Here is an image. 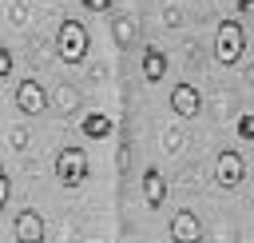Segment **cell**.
<instances>
[{"instance_id": "1", "label": "cell", "mask_w": 254, "mask_h": 243, "mask_svg": "<svg viewBox=\"0 0 254 243\" xmlns=\"http://www.w3.org/2000/svg\"><path fill=\"white\" fill-rule=\"evenodd\" d=\"M87 52H91V36H87L83 20L67 16V20L60 24V32H56V56H60L64 64H83Z\"/></svg>"}, {"instance_id": "2", "label": "cell", "mask_w": 254, "mask_h": 243, "mask_svg": "<svg viewBox=\"0 0 254 243\" xmlns=\"http://www.w3.org/2000/svg\"><path fill=\"white\" fill-rule=\"evenodd\" d=\"M242 56H246V28H242V20H222L218 32H214V60L222 68H234Z\"/></svg>"}, {"instance_id": "3", "label": "cell", "mask_w": 254, "mask_h": 243, "mask_svg": "<svg viewBox=\"0 0 254 243\" xmlns=\"http://www.w3.org/2000/svg\"><path fill=\"white\" fill-rule=\"evenodd\" d=\"M87 179H91V159H87V151H83V147H64V151L56 155V183L67 187V191H75V187H83Z\"/></svg>"}, {"instance_id": "4", "label": "cell", "mask_w": 254, "mask_h": 243, "mask_svg": "<svg viewBox=\"0 0 254 243\" xmlns=\"http://www.w3.org/2000/svg\"><path fill=\"white\" fill-rule=\"evenodd\" d=\"M12 104H16V112H20V116H44L52 100H48V92H44V84H40V80L24 76V80L16 84V92H12Z\"/></svg>"}, {"instance_id": "5", "label": "cell", "mask_w": 254, "mask_h": 243, "mask_svg": "<svg viewBox=\"0 0 254 243\" xmlns=\"http://www.w3.org/2000/svg\"><path fill=\"white\" fill-rule=\"evenodd\" d=\"M12 239L16 243H44L48 239V223L36 207H20L12 215Z\"/></svg>"}, {"instance_id": "6", "label": "cell", "mask_w": 254, "mask_h": 243, "mask_svg": "<svg viewBox=\"0 0 254 243\" xmlns=\"http://www.w3.org/2000/svg\"><path fill=\"white\" fill-rule=\"evenodd\" d=\"M242 179H246V159L238 155V151H218V159H214V183L222 187V191H234V187H242Z\"/></svg>"}, {"instance_id": "7", "label": "cell", "mask_w": 254, "mask_h": 243, "mask_svg": "<svg viewBox=\"0 0 254 243\" xmlns=\"http://www.w3.org/2000/svg\"><path fill=\"white\" fill-rule=\"evenodd\" d=\"M167 235H171V243H202L206 227H202V219H198L190 207H183V211H175V215H171Z\"/></svg>"}, {"instance_id": "8", "label": "cell", "mask_w": 254, "mask_h": 243, "mask_svg": "<svg viewBox=\"0 0 254 243\" xmlns=\"http://www.w3.org/2000/svg\"><path fill=\"white\" fill-rule=\"evenodd\" d=\"M167 104H171V112H175L179 120H194V116H202V92H198L194 84H175L171 96H167Z\"/></svg>"}, {"instance_id": "9", "label": "cell", "mask_w": 254, "mask_h": 243, "mask_svg": "<svg viewBox=\"0 0 254 243\" xmlns=\"http://www.w3.org/2000/svg\"><path fill=\"white\" fill-rule=\"evenodd\" d=\"M139 72H143V80L155 88V84H163L167 80V52L159 48V44H143L139 48Z\"/></svg>"}, {"instance_id": "10", "label": "cell", "mask_w": 254, "mask_h": 243, "mask_svg": "<svg viewBox=\"0 0 254 243\" xmlns=\"http://www.w3.org/2000/svg\"><path fill=\"white\" fill-rule=\"evenodd\" d=\"M139 191H143L147 211H159V207L167 203V179H163V171H159V167H143V175H139Z\"/></svg>"}, {"instance_id": "11", "label": "cell", "mask_w": 254, "mask_h": 243, "mask_svg": "<svg viewBox=\"0 0 254 243\" xmlns=\"http://www.w3.org/2000/svg\"><path fill=\"white\" fill-rule=\"evenodd\" d=\"M111 40H115V48H135L139 44V20L135 16H127V12H119V16H111Z\"/></svg>"}, {"instance_id": "12", "label": "cell", "mask_w": 254, "mask_h": 243, "mask_svg": "<svg viewBox=\"0 0 254 243\" xmlns=\"http://www.w3.org/2000/svg\"><path fill=\"white\" fill-rule=\"evenodd\" d=\"M115 131V120L107 116V112H87L83 120H79V135L83 139H107Z\"/></svg>"}, {"instance_id": "13", "label": "cell", "mask_w": 254, "mask_h": 243, "mask_svg": "<svg viewBox=\"0 0 254 243\" xmlns=\"http://www.w3.org/2000/svg\"><path fill=\"white\" fill-rule=\"evenodd\" d=\"M183 147H187V131H183L179 123H167V127H163V151H167V155H179Z\"/></svg>"}, {"instance_id": "14", "label": "cell", "mask_w": 254, "mask_h": 243, "mask_svg": "<svg viewBox=\"0 0 254 243\" xmlns=\"http://www.w3.org/2000/svg\"><path fill=\"white\" fill-rule=\"evenodd\" d=\"M8 143H12V151H28V147H32L28 123H12V127H8Z\"/></svg>"}, {"instance_id": "15", "label": "cell", "mask_w": 254, "mask_h": 243, "mask_svg": "<svg viewBox=\"0 0 254 243\" xmlns=\"http://www.w3.org/2000/svg\"><path fill=\"white\" fill-rule=\"evenodd\" d=\"M28 20H32V8H28L24 0H12V4H8V24H12V28H28Z\"/></svg>"}, {"instance_id": "16", "label": "cell", "mask_w": 254, "mask_h": 243, "mask_svg": "<svg viewBox=\"0 0 254 243\" xmlns=\"http://www.w3.org/2000/svg\"><path fill=\"white\" fill-rule=\"evenodd\" d=\"M187 24V12L179 8V4H163V28H171V32H179Z\"/></svg>"}, {"instance_id": "17", "label": "cell", "mask_w": 254, "mask_h": 243, "mask_svg": "<svg viewBox=\"0 0 254 243\" xmlns=\"http://www.w3.org/2000/svg\"><path fill=\"white\" fill-rule=\"evenodd\" d=\"M234 135H238L242 143H250V139H254V116H250V112H242V116L234 120Z\"/></svg>"}, {"instance_id": "18", "label": "cell", "mask_w": 254, "mask_h": 243, "mask_svg": "<svg viewBox=\"0 0 254 243\" xmlns=\"http://www.w3.org/2000/svg\"><path fill=\"white\" fill-rule=\"evenodd\" d=\"M12 72H16V56H12V48H8V44H0V84H4Z\"/></svg>"}, {"instance_id": "19", "label": "cell", "mask_w": 254, "mask_h": 243, "mask_svg": "<svg viewBox=\"0 0 254 243\" xmlns=\"http://www.w3.org/2000/svg\"><path fill=\"white\" fill-rule=\"evenodd\" d=\"M8 203H12V175H8V167L0 163V211H8Z\"/></svg>"}, {"instance_id": "20", "label": "cell", "mask_w": 254, "mask_h": 243, "mask_svg": "<svg viewBox=\"0 0 254 243\" xmlns=\"http://www.w3.org/2000/svg\"><path fill=\"white\" fill-rule=\"evenodd\" d=\"M79 8L83 12H95V16H107L115 8V0H79Z\"/></svg>"}, {"instance_id": "21", "label": "cell", "mask_w": 254, "mask_h": 243, "mask_svg": "<svg viewBox=\"0 0 254 243\" xmlns=\"http://www.w3.org/2000/svg\"><path fill=\"white\" fill-rule=\"evenodd\" d=\"M56 100H60V112H71V108H75V92H71V88H60Z\"/></svg>"}, {"instance_id": "22", "label": "cell", "mask_w": 254, "mask_h": 243, "mask_svg": "<svg viewBox=\"0 0 254 243\" xmlns=\"http://www.w3.org/2000/svg\"><path fill=\"white\" fill-rule=\"evenodd\" d=\"M250 8H254V0H234V12H238V16H246Z\"/></svg>"}]
</instances>
